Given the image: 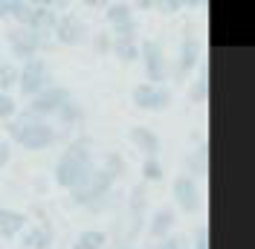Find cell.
<instances>
[{
  "label": "cell",
  "instance_id": "6da1fadb",
  "mask_svg": "<svg viewBox=\"0 0 255 249\" xmlns=\"http://www.w3.org/2000/svg\"><path fill=\"white\" fill-rule=\"evenodd\" d=\"M96 165L90 156V139H76L67 151L61 154L58 165H55V183L64 188H87L90 177H93Z\"/></svg>",
  "mask_w": 255,
  "mask_h": 249
},
{
  "label": "cell",
  "instance_id": "7a4b0ae2",
  "mask_svg": "<svg viewBox=\"0 0 255 249\" xmlns=\"http://www.w3.org/2000/svg\"><path fill=\"white\" fill-rule=\"evenodd\" d=\"M6 127H9V136L17 145L29 148V151H41V148H47V145L55 142V127L49 122H44V119H38V116H32V113L15 116Z\"/></svg>",
  "mask_w": 255,
  "mask_h": 249
},
{
  "label": "cell",
  "instance_id": "3957f363",
  "mask_svg": "<svg viewBox=\"0 0 255 249\" xmlns=\"http://www.w3.org/2000/svg\"><path fill=\"white\" fill-rule=\"evenodd\" d=\"M17 84H20V93L23 96H38L41 90L49 87V70L44 58H26L23 70H17Z\"/></svg>",
  "mask_w": 255,
  "mask_h": 249
},
{
  "label": "cell",
  "instance_id": "277c9868",
  "mask_svg": "<svg viewBox=\"0 0 255 249\" xmlns=\"http://www.w3.org/2000/svg\"><path fill=\"white\" fill-rule=\"evenodd\" d=\"M70 102H73V99H70V90H67V87H61V84H49L47 90H41L38 96H32L26 113L44 119V116H49V113H58V110H61L64 105H70Z\"/></svg>",
  "mask_w": 255,
  "mask_h": 249
},
{
  "label": "cell",
  "instance_id": "5b68a950",
  "mask_svg": "<svg viewBox=\"0 0 255 249\" xmlns=\"http://www.w3.org/2000/svg\"><path fill=\"white\" fill-rule=\"evenodd\" d=\"M139 55L145 61V76H148V84L151 87H159V81H165V55H162V47L159 41H145L139 47Z\"/></svg>",
  "mask_w": 255,
  "mask_h": 249
},
{
  "label": "cell",
  "instance_id": "8992f818",
  "mask_svg": "<svg viewBox=\"0 0 255 249\" xmlns=\"http://www.w3.org/2000/svg\"><path fill=\"white\" fill-rule=\"evenodd\" d=\"M47 35H41V32L35 29H26V26H15V29L9 32V47L15 49L20 58H35V52L41 47H47Z\"/></svg>",
  "mask_w": 255,
  "mask_h": 249
},
{
  "label": "cell",
  "instance_id": "52a82bcc",
  "mask_svg": "<svg viewBox=\"0 0 255 249\" xmlns=\"http://www.w3.org/2000/svg\"><path fill=\"white\" fill-rule=\"evenodd\" d=\"M52 35H55L61 44H67V47H79V44L87 41V23L76 15H61L55 20Z\"/></svg>",
  "mask_w": 255,
  "mask_h": 249
},
{
  "label": "cell",
  "instance_id": "ba28073f",
  "mask_svg": "<svg viewBox=\"0 0 255 249\" xmlns=\"http://www.w3.org/2000/svg\"><path fill=\"white\" fill-rule=\"evenodd\" d=\"M108 20L116 29V38H136V20L125 3H111L108 6Z\"/></svg>",
  "mask_w": 255,
  "mask_h": 249
},
{
  "label": "cell",
  "instance_id": "9c48e42d",
  "mask_svg": "<svg viewBox=\"0 0 255 249\" xmlns=\"http://www.w3.org/2000/svg\"><path fill=\"white\" fill-rule=\"evenodd\" d=\"M128 218H130V229H128L125 247H130L133 238H136L139 229H142V220H145V186L133 188V194H130V206H128Z\"/></svg>",
  "mask_w": 255,
  "mask_h": 249
},
{
  "label": "cell",
  "instance_id": "30bf717a",
  "mask_svg": "<svg viewBox=\"0 0 255 249\" xmlns=\"http://www.w3.org/2000/svg\"><path fill=\"white\" fill-rule=\"evenodd\" d=\"M174 197L180 203V209L183 212H194L197 206H200V191H197V183L191 180L189 174H183V177H177L174 180Z\"/></svg>",
  "mask_w": 255,
  "mask_h": 249
},
{
  "label": "cell",
  "instance_id": "8fae6325",
  "mask_svg": "<svg viewBox=\"0 0 255 249\" xmlns=\"http://www.w3.org/2000/svg\"><path fill=\"white\" fill-rule=\"evenodd\" d=\"M130 142L145 154V159H157L159 154V136L148 127H130Z\"/></svg>",
  "mask_w": 255,
  "mask_h": 249
},
{
  "label": "cell",
  "instance_id": "7c38bea8",
  "mask_svg": "<svg viewBox=\"0 0 255 249\" xmlns=\"http://www.w3.org/2000/svg\"><path fill=\"white\" fill-rule=\"evenodd\" d=\"M174 209H168V206H165V209H159L157 215H154V218H151V223H148V235H151V238H159V241H162V238H168V232H171V229H174Z\"/></svg>",
  "mask_w": 255,
  "mask_h": 249
},
{
  "label": "cell",
  "instance_id": "4fadbf2b",
  "mask_svg": "<svg viewBox=\"0 0 255 249\" xmlns=\"http://www.w3.org/2000/svg\"><path fill=\"white\" fill-rule=\"evenodd\" d=\"M23 226H26V215L0 206V238H15Z\"/></svg>",
  "mask_w": 255,
  "mask_h": 249
},
{
  "label": "cell",
  "instance_id": "5bb4252c",
  "mask_svg": "<svg viewBox=\"0 0 255 249\" xmlns=\"http://www.w3.org/2000/svg\"><path fill=\"white\" fill-rule=\"evenodd\" d=\"M49 244H52V229L49 226H35L23 238V247L26 249H47Z\"/></svg>",
  "mask_w": 255,
  "mask_h": 249
},
{
  "label": "cell",
  "instance_id": "9a60e30c",
  "mask_svg": "<svg viewBox=\"0 0 255 249\" xmlns=\"http://www.w3.org/2000/svg\"><path fill=\"white\" fill-rule=\"evenodd\" d=\"M113 52H116V58L119 61H136L139 58V47H136V38H116L113 41Z\"/></svg>",
  "mask_w": 255,
  "mask_h": 249
},
{
  "label": "cell",
  "instance_id": "2e32d148",
  "mask_svg": "<svg viewBox=\"0 0 255 249\" xmlns=\"http://www.w3.org/2000/svg\"><path fill=\"white\" fill-rule=\"evenodd\" d=\"M197 58H200V47H197V41L189 35V38H186V44H183V61H180V67H177V73H180V76H186L191 67L197 64Z\"/></svg>",
  "mask_w": 255,
  "mask_h": 249
},
{
  "label": "cell",
  "instance_id": "e0dca14e",
  "mask_svg": "<svg viewBox=\"0 0 255 249\" xmlns=\"http://www.w3.org/2000/svg\"><path fill=\"white\" fill-rule=\"evenodd\" d=\"M108 244V235L99 232V229H87V232L79 235V241H76V249H105Z\"/></svg>",
  "mask_w": 255,
  "mask_h": 249
},
{
  "label": "cell",
  "instance_id": "ac0fdd59",
  "mask_svg": "<svg viewBox=\"0 0 255 249\" xmlns=\"http://www.w3.org/2000/svg\"><path fill=\"white\" fill-rule=\"evenodd\" d=\"M133 105L142 108V110H151V105H154V87H151V84L133 87Z\"/></svg>",
  "mask_w": 255,
  "mask_h": 249
},
{
  "label": "cell",
  "instance_id": "d6986e66",
  "mask_svg": "<svg viewBox=\"0 0 255 249\" xmlns=\"http://www.w3.org/2000/svg\"><path fill=\"white\" fill-rule=\"evenodd\" d=\"M17 81V67L15 64H0V93H6Z\"/></svg>",
  "mask_w": 255,
  "mask_h": 249
},
{
  "label": "cell",
  "instance_id": "ffe728a7",
  "mask_svg": "<svg viewBox=\"0 0 255 249\" xmlns=\"http://www.w3.org/2000/svg\"><path fill=\"white\" fill-rule=\"evenodd\" d=\"M154 249H189V238H186V235H168V238H162Z\"/></svg>",
  "mask_w": 255,
  "mask_h": 249
},
{
  "label": "cell",
  "instance_id": "44dd1931",
  "mask_svg": "<svg viewBox=\"0 0 255 249\" xmlns=\"http://www.w3.org/2000/svg\"><path fill=\"white\" fill-rule=\"evenodd\" d=\"M105 171L111 174L113 180H116L119 174L125 171V162H122V156H119V154H108V156H105Z\"/></svg>",
  "mask_w": 255,
  "mask_h": 249
},
{
  "label": "cell",
  "instance_id": "7402d4cb",
  "mask_svg": "<svg viewBox=\"0 0 255 249\" xmlns=\"http://www.w3.org/2000/svg\"><path fill=\"white\" fill-rule=\"evenodd\" d=\"M142 177L145 180H151V183L162 180V165H159L157 159H145L142 162Z\"/></svg>",
  "mask_w": 255,
  "mask_h": 249
},
{
  "label": "cell",
  "instance_id": "603a6c76",
  "mask_svg": "<svg viewBox=\"0 0 255 249\" xmlns=\"http://www.w3.org/2000/svg\"><path fill=\"white\" fill-rule=\"evenodd\" d=\"M171 105V90L168 87H154V105L151 110H165Z\"/></svg>",
  "mask_w": 255,
  "mask_h": 249
},
{
  "label": "cell",
  "instance_id": "cb8c5ba5",
  "mask_svg": "<svg viewBox=\"0 0 255 249\" xmlns=\"http://www.w3.org/2000/svg\"><path fill=\"white\" fill-rule=\"evenodd\" d=\"M15 110H17L15 99H12L9 93H0V119H12Z\"/></svg>",
  "mask_w": 255,
  "mask_h": 249
},
{
  "label": "cell",
  "instance_id": "d4e9b609",
  "mask_svg": "<svg viewBox=\"0 0 255 249\" xmlns=\"http://www.w3.org/2000/svg\"><path fill=\"white\" fill-rule=\"evenodd\" d=\"M206 90H209V84H206V73H203V76L194 81V87H191V99H194L197 105H203V102H206Z\"/></svg>",
  "mask_w": 255,
  "mask_h": 249
},
{
  "label": "cell",
  "instance_id": "484cf974",
  "mask_svg": "<svg viewBox=\"0 0 255 249\" xmlns=\"http://www.w3.org/2000/svg\"><path fill=\"white\" fill-rule=\"evenodd\" d=\"M58 116H61L64 122H76V119H81V110L70 102V105H64V108L58 110Z\"/></svg>",
  "mask_w": 255,
  "mask_h": 249
},
{
  "label": "cell",
  "instance_id": "4316f807",
  "mask_svg": "<svg viewBox=\"0 0 255 249\" xmlns=\"http://www.w3.org/2000/svg\"><path fill=\"white\" fill-rule=\"evenodd\" d=\"M194 249H209V229L206 226L197 229V244H194Z\"/></svg>",
  "mask_w": 255,
  "mask_h": 249
},
{
  "label": "cell",
  "instance_id": "83f0119b",
  "mask_svg": "<svg viewBox=\"0 0 255 249\" xmlns=\"http://www.w3.org/2000/svg\"><path fill=\"white\" fill-rule=\"evenodd\" d=\"M9 156H12V148H9V145H6V142L0 139V168H3V165H6V162H9Z\"/></svg>",
  "mask_w": 255,
  "mask_h": 249
},
{
  "label": "cell",
  "instance_id": "f1b7e54d",
  "mask_svg": "<svg viewBox=\"0 0 255 249\" xmlns=\"http://www.w3.org/2000/svg\"><path fill=\"white\" fill-rule=\"evenodd\" d=\"M3 15H9V3H6V0H0V17Z\"/></svg>",
  "mask_w": 255,
  "mask_h": 249
},
{
  "label": "cell",
  "instance_id": "f546056e",
  "mask_svg": "<svg viewBox=\"0 0 255 249\" xmlns=\"http://www.w3.org/2000/svg\"><path fill=\"white\" fill-rule=\"evenodd\" d=\"M119 249H133V247H125V244H119Z\"/></svg>",
  "mask_w": 255,
  "mask_h": 249
},
{
  "label": "cell",
  "instance_id": "4dcf8cb0",
  "mask_svg": "<svg viewBox=\"0 0 255 249\" xmlns=\"http://www.w3.org/2000/svg\"><path fill=\"white\" fill-rule=\"evenodd\" d=\"M0 64H3V61H0Z\"/></svg>",
  "mask_w": 255,
  "mask_h": 249
}]
</instances>
